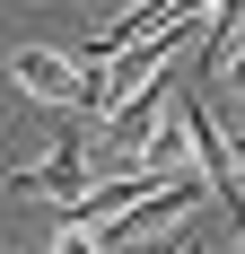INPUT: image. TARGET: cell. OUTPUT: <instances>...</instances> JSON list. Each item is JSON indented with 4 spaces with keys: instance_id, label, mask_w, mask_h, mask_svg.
<instances>
[{
    "instance_id": "6da1fadb",
    "label": "cell",
    "mask_w": 245,
    "mask_h": 254,
    "mask_svg": "<svg viewBox=\"0 0 245 254\" xmlns=\"http://www.w3.org/2000/svg\"><path fill=\"white\" fill-rule=\"evenodd\" d=\"M9 79H18L35 105H70V114H105V79L97 62H70V53H44V44H26L9 53Z\"/></svg>"
},
{
    "instance_id": "7a4b0ae2",
    "label": "cell",
    "mask_w": 245,
    "mask_h": 254,
    "mask_svg": "<svg viewBox=\"0 0 245 254\" xmlns=\"http://www.w3.org/2000/svg\"><path fill=\"white\" fill-rule=\"evenodd\" d=\"M9 184H18V193H44V202H70L79 184H88V140H79V131H61V140H53L35 167H18Z\"/></svg>"
},
{
    "instance_id": "3957f363",
    "label": "cell",
    "mask_w": 245,
    "mask_h": 254,
    "mask_svg": "<svg viewBox=\"0 0 245 254\" xmlns=\"http://www.w3.org/2000/svg\"><path fill=\"white\" fill-rule=\"evenodd\" d=\"M210 88H228V97H237V123H245V26H237V44L219 53V70H210Z\"/></svg>"
},
{
    "instance_id": "277c9868",
    "label": "cell",
    "mask_w": 245,
    "mask_h": 254,
    "mask_svg": "<svg viewBox=\"0 0 245 254\" xmlns=\"http://www.w3.org/2000/svg\"><path fill=\"white\" fill-rule=\"evenodd\" d=\"M97 9H105V18H122V9H131V0H97Z\"/></svg>"
},
{
    "instance_id": "5b68a950",
    "label": "cell",
    "mask_w": 245,
    "mask_h": 254,
    "mask_svg": "<svg viewBox=\"0 0 245 254\" xmlns=\"http://www.w3.org/2000/svg\"><path fill=\"white\" fill-rule=\"evenodd\" d=\"M237 149H245V123H237Z\"/></svg>"
}]
</instances>
